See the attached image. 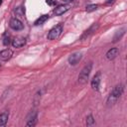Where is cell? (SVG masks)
<instances>
[{
    "instance_id": "15",
    "label": "cell",
    "mask_w": 127,
    "mask_h": 127,
    "mask_svg": "<svg viewBox=\"0 0 127 127\" xmlns=\"http://www.w3.org/2000/svg\"><path fill=\"white\" fill-rule=\"evenodd\" d=\"M125 34V28H123V29H121L120 31H117L116 33H115V35H114V37H113V43H116V42H118V41H120V39L122 38V36Z\"/></svg>"
},
{
    "instance_id": "8",
    "label": "cell",
    "mask_w": 127,
    "mask_h": 127,
    "mask_svg": "<svg viewBox=\"0 0 127 127\" xmlns=\"http://www.w3.org/2000/svg\"><path fill=\"white\" fill-rule=\"evenodd\" d=\"M100 81H101V71H97L90 81V85H91L92 89L98 90L99 85H100Z\"/></svg>"
},
{
    "instance_id": "6",
    "label": "cell",
    "mask_w": 127,
    "mask_h": 127,
    "mask_svg": "<svg viewBox=\"0 0 127 127\" xmlns=\"http://www.w3.org/2000/svg\"><path fill=\"white\" fill-rule=\"evenodd\" d=\"M81 59H82V54L80 52H75V53H72L68 57L67 61H68V64L70 65H75L80 62Z\"/></svg>"
},
{
    "instance_id": "4",
    "label": "cell",
    "mask_w": 127,
    "mask_h": 127,
    "mask_svg": "<svg viewBox=\"0 0 127 127\" xmlns=\"http://www.w3.org/2000/svg\"><path fill=\"white\" fill-rule=\"evenodd\" d=\"M38 122V111L31 110L30 113L27 115L26 118V126L27 127H34Z\"/></svg>"
},
{
    "instance_id": "19",
    "label": "cell",
    "mask_w": 127,
    "mask_h": 127,
    "mask_svg": "<svg viewBox=\"0 0 127 127\" xmlns=\"http://www.w3.org/2000/svg\"><path fill=\"white\" fill-rule=\"evenodd\" d=\"M9 44H10V37H9V35H7L5 33L4 37H3V45L4 46H9Z\"/></svg>"
},
{
    "instance_id": "10",
    "label": "cell",
    "mask_w": 127,
    "mask_h": 127,
    "mask_svg": "<svg viewBox=\"0 0 127 127\" xmlns=\"http://www.w3.org/2000/svg\"><path fill=\"white\" fill-rule=\"evenodd\" d=\"M69 9V6L66 5V4H62V5H58L55 9H54V14L56 16H61L63 15L64 13H65L66 11H68Z\"/></svg>"
},
{
    "instance_id": "3",
    "label": "cell",
    "mask_w": 127,
    "mask_h": 127,
    "mask_svg": "<svg viewBox=\"0 0 127 127\" xmlns=\"http://www.w3.org/2000/svg\"><path fill=\"white\" fill-rule=\"evenodd\" d=\"M62 32H63V25H62V24H58V25H56L55 27H53V28L49 31L47 38H48V40H50V41L57 40V39L61 36Z\"/></svg>"
},
{
    "instance_id": "22",
    "label": "cell",
    "mask_w": 127,
    "mask_h": 127,
    "mask_svg": "<svg viewBox=\"0 0 127 127\" xmlns=\"http://www.w3.org/2000/svg\"><path fill=\"white\" fill-rule=\"evenodd\" d=\"M63 1H64V2H72L73 0H63Z\"/></svg>"
},
{
    "instance_id": "23",
    "label": "cell",
    "mask_w": 127,
    "mask_h": 127,
    "mask_svg": "<svg viewBox=\"0 0 127 127\" xmlns=\"http://www.w3.org/2000/svg\"><path fill=\"white\" fill-rule=\"evenodd\" d=\"M2 2H3V0H0V6H1V4H2Z\"/></svg>"
},
{
    "instance_id": "12",
    "label": "cell",
    "mask_w": 127,
    "mask_h": 127,
    "mask_svg": "<svg viewBox=\"0 0 127 127\" xmlns=\"http://www.w3.org/2000/svg\"><path fill=\"white\" fill-rule=\"evenodd\" d=\"M13 51L11 49H5L0 52V61H8L12 58Z\"/></svg>"
},
{
    "instance_id": "5",
    "label": "cell",
    "mask_w": 127,
    "mask_h": 127,
    "mask_svg": "<svg viewBox=\"0 0 127 127\" xmlns=\"http://www.w3.org/2000/svg\"><path fill=\"white\" fill-rule=\"evenodd\" d=\"M9 27L14 30V31H21L24 29V24L21 20H19L18 18H12L9 22Z\"/></svg>"
},
{
    "instance_id": "9",
    "label": "cell",
    "mask_w": 127,
    "mask_h": 127,
    "mask_svg": "<svg viewBox=\"0 0 127 127\" xmlns=\"http://www.w3.org/2000/svg\"><path fill=\"white\" fill-rule=\"evenodd\" d=\"M12 47L13 48H16V49H19V48H22L25 44H26V38L24 37H16L12 40Z\"/></svg>"
},
{
    "instance_id": "2",
    "label": "cell",
    "mask_w": 127,
    "mask_h": 127,
    "mask_svg": "<svg viewBox=\"0 0 127 127\" xmlns=\"http://www.w3.org/2000/svg\"><path fill=\"white\" fill-rule=\"evenodd\" d=\"M91 69H92V62H89L82 67V69L80 70V72L78 74V79H77L79 84H85L87 82V79L89 77Z\"/></svg>"
},
{
    "instance_id": "20",
    "label": "cell",
    "mask_w": 127,
    "mask_h": 127,
    "mask_svg": "<svg viewBox=\"0 0 127 127\" xmlns=\"http://www.w3.org/2000/svg\"><path fill=\"white\" fill-rule=\"evenodd\" d=\"M46 3L50 6H54L57 4V0H46Z\"/></svg>"
},
{
    "instance_id": "17",
    "label": "cell",
    "mask_w": 127,
    "mask_h": 127,
    "mask_svg": "<svg viewBox=\"0 0 127 127\" xmlns=\"http://www.w3.org/2000/svg\"><path fill=\"white\" fill-rule=\"evenodd\" d=\"M94 124H95V120H94L93 116L91 114H89L88 116H86V118H85V125L86 126H92Z\"/></svg>"
},
{
    "instance_id": "1",
    "label": "cell",
    "mask_w": 127,
    "mask_h": 127,
    "mask_svg": "<svg viewBox=\"0 0 127 127\" xmlns=\"http://www.w3.org/2000/svg\"><path fill=\"white\" fill-rule=\"evenodd\" d=\"M123 92H124V84L123 83H119V84L115 85L106 99V105L108 107L113 106L118 101V99L121 97Z\"/></svg>"
},
{
    "instance_id": "11",
    "label": "cell",
    "mask_w": 127,
    "mask_h": 127,
    "mask_svg": "<svg viewBox=\"0 0 127 127\" xmlns=\"http://www.w3.org/2000/svg\"><path fill=\"white\" fill-rule=\"evenodd\" d=\"M118 54H119V49H118V48H111L110 50H108V51L106 52L105 57H106L107 60L112 61V60H114V59L118 56Z\"/></svg>"
},
{
    "instance_id": "13",
    "label": "cell",
    "mask_w": 127,
    "mask_h": 127,
    "mask_svg": "<svg viewBox=\"0 0 127 127\" xmlns=\"http://www.w3.org/2000/svg\"><path fill=\"white\" fill-rule=\"evenodd\" d=\"M8 119H9V112L8 111H3L0 114V127L5 126L8 122Z\"/></svg>"
},
{
    "instance_id": "16",
    "label": "cell",
    "mask_w": 127,
    "mask_h": 127,
    "mask_svg": "<svg viewBox=\"0 0 127 127\" xmlns=\"http://www.w3.org/2000/svg\"><path fill=\"white\" fill-rule=\"evenodd\" d=\"M14 12H15V14H16L17 16H19V17H25V7H23V6L17 7Z\"/></svg>"
},
{
    "instance_id": "7",
    "label": "cell",
    "mask_w": 127,
    "mask_h": 127,
    "mask_svg": "<svg viewBox=\"0 0 127 127\" xmlns=\"http://www.w3.org/2000/svg\"><path fill=\"white\" fill-rule=\"evenodd\" d=\"M98 27H99V25L97 24V23H94V24H92L86 31H84L83 32V34H82V36L80 37V40L81 41H83V40H86V39H88L97 29H98Z\"/></svg>"
},
{
    "instance_id": "18",
    "label": "cell",
    "mask_w": 127,
    "mask_h": 127,
    "mask_svg": "<svg viewBox=\"0 0 127 127\" xmlns=\"http://www.w3.org/2000/svg\"><path fill=\"white\" fill-rule=\"evenodd\" d=\"M97 9H98V5H97V4H89V5H87V6L85 7V11L88 12V13L93 12V11H95V10H97Z\"/></svg>"
},
{
    "instance_id": "21",
    "label": "cell",
    "mask_w": 127,
    "mask_h": 127,
    "mask_svg": "<svg viewBox=\"0 0 127 127\" xmlns=\"http://www.w3.org/2000/svg\"><path fill=\"white\" fill-rule=\"evenodd\" d=\"M114 1H115V0H106V1H105V4H112Z\"/></svg>"
},
{
    "instance_id": "24",
    "label": "cell",
    "mask_w": 127,
    "mask_h": 127,
    "mask_svg": "<svg viewBox=\"0 0 127 127\" xmlns=\"http://www.w3.org/2000/svg\"><path fill=\"white\" fill-rule=\"evenodd\" d=\"M0 66H1V64H0Z\"/></svg>"
},
{
    "instance_id": "14",
    "label": "cell",
    "mask_w": 127,
    "mask_h": 127,
    "mask_svg": "<svg viewBox=\"0 0 127 127\" xmlns=\"http://www.w3.org/2000/svg\"><path fill=\"white\" fill-rule=\"evenodd\" d=\"M48 19H49V15H48V14H44V15L40 16V17H39V18L34 22V25H35V26L42 25V24H44Z\"/></svg>"
}]
</instances>
